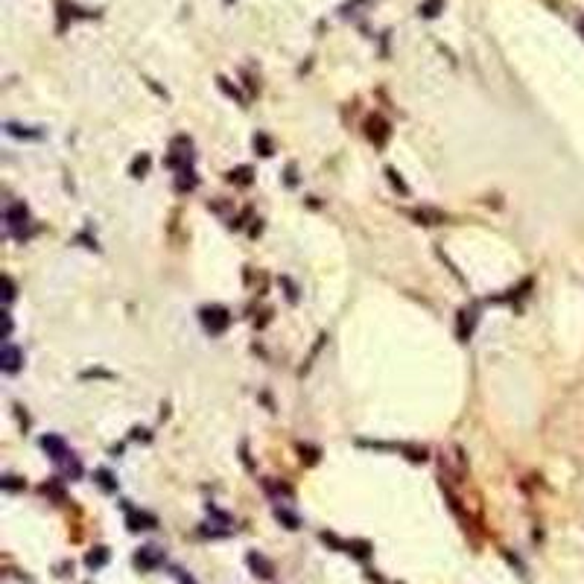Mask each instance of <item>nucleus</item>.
<instances>
[{
    "mask_svg": "<svg viewBox=\"0 0 584 584\" xmlns=\"http://www.w3.org/2000/svg\"><path fill=\"white\" fill-rule=\"evenodd\" d=\"M3 222H6V231L15 237V240H24L26 228H30V210H26L24 202H12L3 210Z\"/></svg>",
    "mask_w": 584,
    "mask_h": 584,
    "instance_id": "nucleus-1",
    "label": "nucleus"
},
{
    "mask_svg": "<svg viewBox=\"0 0 584 584\" xmlns=\"http://www.w3.org/2000/svg\"><path fill=\"white\" fill-rule=\"evenodd\" d=\"M202 325H205V330L210 336H219V334H225V327L231 325V316H228V310L225 307H205L202 310Z\"/></svg>",
    "mask_w": 584,
    "mask_h": 584,
    "instance_id": "nucleus-2",
    "label": "nucleus"
},
{
    "mask_svg": "<svg viewBox=\"0 0 584 584\" xmlns=\"http://www.w3.org/2000/svg\"><path fill=\"white\" fill-rule=\"evenodd\" d=\"M135 564L140 569H155V567H161L164 564V549H158V547H143L138 555H135Z\"/></svg>",
    "mask_w": 584,
    "mask_h": 584,
    "instance_id": "nucleus-3",
    "label": "nucleus"
},
{
    "mask_svg": "<svg viewBox=\"0 0 584 584\" xmlns=\"http://www.w3.org/2000/svg\"><path fill=\"white\" fill-rule=\"evenodd\" d=\"M21 363H24V354H21L12 342H3V354H0V365H3L6 374H15V371L21 368Z\"/></svg>",
    "mask_w": 584,
    "mask_h": 584,
    "instance_id": "nucleus-4",
    "label": "nucleus"
},
{
    "mask_svg": "<svg viewBox=\"0 0 584 584\" xmlns=\"http://www.w3.org/2000/svg\"><path fill=\"white\" fill-rule=\"evenodd\" d=\"M42 447L47 450V456H50L53 462H64V459L71 456V450H68V444H64V441H62L59 435H44V438H42Z\"/></svg>",
    "mask_w": 584,
    "mask_h": 584,
    "instance_id": "nucleus-5",
    "label": "nucleus"
},
{
    "mask_svg": "<svg viewBox=\"0 0 584 584\" xmlns=\"http://www.w3.org/2000/svg\"><path fill=\"white\" fill-rule=\"evenodd\" d=\"M368 138L374 140L377 146H383L389 140V123L383 120V117H371V120H368Z\"/></svg>",
    "mask_w": 584,
    "mask_h": 584,
    "instance_id": "nucleus-6",
    "label": "nucleus"
},
{
    "mask_svg": "<svg viewBox=\"0 0 584 584\" xmlns=\"http://www.w3.org/2000/svg\"><path fill=\"white\" fill-rule=\"evenodd\" d=\"M248 564H251V569H255L260 578H272V573H275V567H272L266 558H263L260 552H251V555H248Z\"/></svg>",
    "mask_w": 584,
    "mask_h": 584,
    "instance_id": "nucleus-7",
    "label": "nucleus"
},
{
    "mask_svg": "<svg viewBox=\"0 0 584 584\" xmlns=\"http://www.w3.org/2000/svg\"><path fill=\"white\" fill-rule=\"evenodd\" d=\"M196 184H199V179H196L193 167H188V170H179V181H176V188H179L181 193H190V190H196Z\"/></svg>",
    "mask_w": 584,
    "mask_h": 584,
    "instance_id": "nucleus-8",
    "label": "nucleus"
},
{
    "mask_svg": "<svg viewBox=\"0 0 584 584\" xmlns=\"http://www.w3.org/2000/svg\"><path fill=\"white\" fill-rule=\"evenodd\" d=\"M129 529L131 532H138V529H155V517L143 514V511H131L129 514Z\"/></svg>",
    "mask_w": 584,
    "mask_h": 584,
    "instance_id": "nucleus-9",
    "label": "nucleus"
},
{
    "mask_svg": "<svg viewBox=\"0 0 584 584\" xmlns=\"http://www.w3.org/2000/svg\"><path fill=\"white\" fill-rule=\"evenodd\" d=\"M412 217L421 222V225H438V222H444V214H438V210H412Z\"/></svg>",
    "mask_w": 584,
    "mask_h": 584,
    "instance_id": "nucleus-10",
    "label": "nucleus"
},
{
    "mask_svg": "<svg viewBox=\"0 0 584 584\" xmlns=\"http://www.w3.org/2000/svg\"><path fill=\"white\" fill-rule=\"evenodd\" d=\"M6 131L12 138H42V131H33V126H21V123H6Z\"/></svg>",
    "mask_w": 584,
    "mask_h": 584,
    "instance_id": "nucleus-11",
    "label": "nucleus"
},
{
    "mask_svg": "<svg viewBox=\"0 0 584 584\" xmlns=\"http://www.w3.org/2000/svg\"><path fill=\"white\" fill-rule=\"evenodd\" d=\"M105 561H109V549H105V547H97L94 552H88V558H85V564H88L91 569H97V567H102Z\"/></svg>",
    "mask_w": 584,
    "mask_h": 584,
    "instance_id": "nucleus-12",
    "label": "nucleus"
},
{
    "mask_svg": "<svg viewBox=\"0 0 584 584\" xmlns=\"http://www.w3.org/2000/svg\"><path fill=\"white\" fill-rule=\"evenodd\" d=\"M441 9H444V0H423L418 12H421L423 18H435L438 12H441Z\"/></svg>",
    "mask_w": 584,
    "mask_h": 584,
    "instance_id": "nucleus-13",
    "label": "nucleus"
},
{
    "mask_svg": "<svg viewBox=\"0 0 584 584\" xmlns=\"http://www.w3.org/2000/svg\"><path fill=\"white\" fill-rule=\"evenodd\" d=\"M146 170H149V155H138L135 161H131V176H135V179H143Z\"/></svg>",
    "mask_w": 584,
    "mask_h": 584,
    "instance_id": "nucleus-14",
    "label": "nucleus"
},
{
    "mask_svg": "<svg viewBox=\"0 0 584 584\" xmlns=\"http://www.w3.org/2000/svg\"><path fill=\"white\" fill-rule=\"evenodd\" d=\"M228 181H234V184H251V167L231 170V172H228Z\"/></svg>",
    "mask_w": 584,
    "mask_h": 584,
    "instance_id": "nucleus-15",
    "label": "nucleus"
},
{
    "mask_svg": "<svg viewBox=\"0 0 584 584\" xmlns=\"http://www.w3.org/2000/svg\"><path fill=\"white\" fill-rule=\"evenodd\" d=\"M64 471H68V476H73V480H76V476H82V464H79V459L73 453L64 459Z\"/></svg>",
    "mask_w": 584,
    "mask_h": 584,
    "instance_id": "nucleus-16",
    "label": "nucleus"
},
{
    "mask_svg": "<svg viewBox=\"0 0 584 584\" xmlns=\"http://www.w3.org/2000/svg\"><path fill=\"white\" fill-rule=\"evenodd\" d=\"M255 149H260V155H272V140L266 135H255Z\"/></svg>",
    "mask_w": 584,
    "mask_h": 584,
    "instance_id": "nucleus-17",
    "label": "nucleus"
},
{
    "mask_svg": "<svg viewBox=\"0 0 584 584\" xmlns=\"http://www.w3.org/2000/svg\"><path fill=\"white\" fill-rule=\"evenodd\" d=\"M97 482H100V485H102L105 491H114V488H117V482H114V476H111L109 471H100V473H97Z\"/></svg>",
    "mask_w": 584,
    "mask_h": 584,
    "instance_id": "nucleus-18",
    "label": "nucleus"
},
{
    "mask_svg": "<svg viewBox=\"0 0 584 584\" xmlns=\"http://www.w3.org/2000/svg\"><path fill=\"white\" fill-rule=\"evenodd\" d=\"M368 549L371 547H368V543H363V540H354L351 547H348V552H354L356 558H368Z\"/></svg>",
    "mask_w": 584,
    "mask_h": 584,
    "instance_id": "nucleus-19",
    "label": "nucleus"
},
{
    "mask_svg": "<svg viewBox=\"0 0 584 584\" xmlns=\"http://www.w3.org/2000/svg\"><path fill=\"white\" fill-rule=\"evenodd\" d=\"M277 520H284L286 529H298V517H292V514L284 511V509H277Z\"/></svg>",
    "mask_w": 584,
    "mask_h": 584,
    "instance_id": "nucleus-20",
    "label": "nucleus"
},
{
    "mask_svg": "<svg viewBox=\"0 0 584 584\" xmlns=\"http://www.w3.org/2000/svg\"><path fill=\"white\" fill-rule=\"evenodd\" d=\"M3 488H6V491H18V488H24V482H18L15 476H6V480H3Z\"/></svg>",
    "mask_w": 584,
    "mask_h": 584,
    "instance_id": "nucleus-21",
    "label": "nucleus"
},
{
    "mask_svg": "<svg viewBox=\"0 0 584 584\" xmlns=\"http://www.w3.org/2000/svg\"><path fill=\"white\" fill-rule=\"evenodd\" d=\"M386 176L392 179V184H394V188H401V193H406V184H403L401 179H397V172H394V170H386Z\"/></svg>",
    "mask_w": 584,
    "mask_h": 584,
    "instance_id": "nucleus-22",
    "label": "nucleus"
},
{
    "mask_svg": "<svg viewBox=\"0 0 584 584\" xmlns=\"http://www.w3.org/2000/svg\"><path fill=\"white\" fill-rule=\"evenodd\" d=\"M15 298V284H12V277H6V301Z\"/></svg>",
    "mask_w": 584,
    "mask_h": 584,
    "instance_id": "nucleus-23",
    "label": "nucleus"
},
{
    "mask_svg": "<svg viewBox=\"0 0 584 584\" xmlns=\"http://www.w3.org/2000/svg\"><path fill=\"white\" fill-rule=\"evenodd\" d=\"M179 578H181V584H196L190 576H184V573H179Z\"/></svg>",
    "mask_w": 584,
    "mask_h": 584,
    "instance_id": "nucleus-24",
    "label": "nucleus"
},
{
    "mask_svg": "<svg viewBox=\"0 0 584 584\" xmlns=\"http://www.w3.org/2000/svg\"><path fill=\"white\" fill-rule=\"evenodd\" d=\"M578 33L584 35V18H578Z\"/></svg>",
    "mask_w": 584,
    "mask_h": 584,
    "instance_id": "nucleus-25",
    "label": "nucleus"
},
{
    "mask_svg": "<svg viewBox=\"0 0 584 584\" xmlns=\"http://www.w3.org/2000/svg\"><path fill=\"white\" fill-rule=\"evenodd\" d=\"M228 3H231V0H228Z\"/></svg>",
    "mask_w": 584,
    "mask_h": 584,
    "instance_id": "nucleus-26",
    "label": "nucleus"
}]
</instances>
